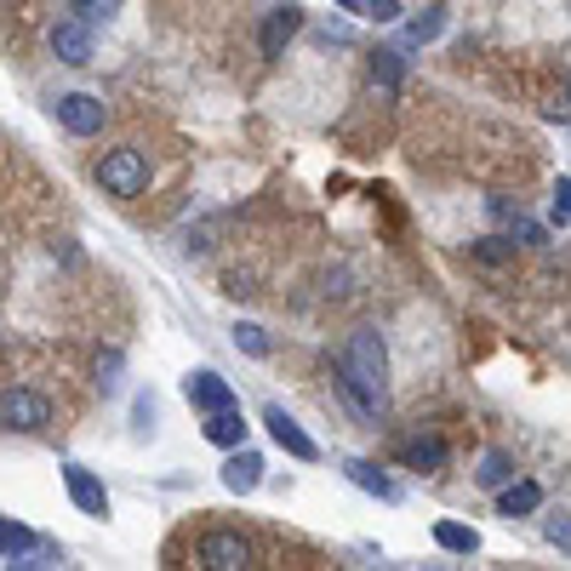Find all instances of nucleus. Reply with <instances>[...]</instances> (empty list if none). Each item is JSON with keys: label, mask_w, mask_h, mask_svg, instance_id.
Wrapping results in <instances>:
<instances>
[{"label": "nucleus", "mask_w": 571, "mask_h": 571, "mask_svg": "<svg viewBox=\"0 0 571 571\" xmlns=\"http://www.w3.org/2000/svg\"><path fill=\"white\" fill-rule=\"evenodd\" d=\"M35 543H40V537H35L29 526H17V520H0V555H12V560H17V555H29Z\"/></svg>", "instance_id": "nucleus-18"}, {"label": "nucleus", "mask_w": 571, "mask_h": 571, "mask_svg": "<svg viewBox=\"0 0 571 571\" xmlns=\"http://www.w3.org/2000/svg\"><path fill=\"white\" fill-rule=\"evenodd\" d=\"M194 566H206V571H246V566H258L252 537H240L229 526H212V532L194 537Z\"/></svg>", "instance_id": "nucleus-4"}, {"label": "nucleus", "mask_w": 571, "mask_h": 571, "mask_svg": "<svg viewBox=\"0 0 571 571\" xmlns=\"http://www.w3.org/2000/svg\"><path fill=\"white\" fill-rule=\"evenodd\" d=\"M104 120H109L104 97H92V92H69V97H58V127H63V132L92 138V132H104Z\"/></svg>", "instance_id": "nucleus-5"}, {"label": "nucleus", "mask_w": 571, "mask_h": 571, "mask_svg": "<svg viewBox=\"0 0 571 571\" xmlns=\"http://www.w3.org/2000/svg\"><path fill=\"white\" fill-rule=\"evenodd\" d=\"M514 258V240H480L475 246V263H509Z\"/></svg>", "instance_id": "nucleus-22"}, {"label": "nucleus", "mask_w": 571, "mask_h": 571, "mask_svg": "<svg viewBox=\"0 0 571 571\" xmlns=\"http://www.w3.org/2000/svg\"><path fill=\"white\" fill-rule=\"evenodd\" d=\"M52 52H58V63H92V29H86V17H69V23H58L52 29Z\"/></svg>", "instance_id": "nucleus-10"}, {"label": "nucleus", "mask_w": 571, "mask_h": 571, "mask_svg": "<svg viewBox=\"0 0 571 571\" xmlns=\"http://www.w3.org/2000/svg\"><path fill=\"white\" fill-rule=\"evenodd\" d=\"M555 217H560V223H571V178H560V183H555Z\"/></svg>", "instance_id": "nucleus-24"}, {"label": "nucleus", "mask_w": 571, "mask_h": 571, "mask_svg": "<svg viewBox=\"0 0 571 571\" xmlns=\"http://www.w3.org/2000/svg\"><path fill=\"white\" fill-rule=\"evenodd\" d=\"M401 463H406V468H424V475H435V468H445V445H440L435 435H417V440L401 445Z\"/></svg>", "instance_id": "nucleus-15"}, {"label": "nucleus", "mask_w": 571, "mask_h": 571, "mask_svg": "<svg viewBox=\"0 0 571 571\" xmlns=\"http://www.w3.org/2000/svg\"><path fill=\"white\" fill-rule=\"evenodd\" d=\"M63 486H69V498H74V509H81V514H92V520L109 514V491H104V480H97L92 468L69 463V468H63Z\"/></svg>", "instance_id": "nucleus-7"}, {"label": "nucleus", "mask_w": 571, "mask_h": 571, "mask_svg": "<svg viewBox=\"0 0 571 571\" xmlns=\"http://www.w3.org/2000/svg\"><path fill=\"white\" fill-rule=\"evenodd\" d=\"M217 475H223V486H229L235 498H246V491H258V480H263V457H258V452H246V445H235L229 463H223Z\"/></svg>", "instance_id": "nucleus-11"}, {"label": "nucleus", "mask_w": 571, "mask_h": 571, "mask_svg": "<svg viewBox=\"0 0 571 571\" xmlns=\"http://www.w3.org/2000/svg\"><path fill=\"white\" fill-rule=\"evenodd\" d=\"M206 440L223 445V452H235V445H246V417L235 406H223V412H206Z\"/></svg>", "instance_id": "nucleus-13"}, {"label": "nucleus", "mask_w": 571, "mask_h": 571, "mask_svg": "<svg viewBox=\"0 0 571 571\" xmlns=\"http://www.w3.org/2000/svg\"><path fill=\"white\" fill-rule=\"evenodd\" d=\"M440 23H445L440 12H424V17H412V23H406V35H401V40H406V46H424V40L440 35Z\"/></svg>", "instance_id": "nucleus-20"}, {"label": "nucleus", "mask_w": 571, "mask_h": 571, "mask_svg": "<svg viewBox=\"0 0 571 571\" xmlns=\"http://www.w3.org/2000/svg\"><path fill=\"white\" fill-rule=\"evenodd\" d=\"M337 383L355 401V412H366V417H378L389 406V355H383V337L378 332H355L349 343H343Z\"/></svg>", "instance_id": "nucleus-1"}, {"label": "nucleus", "mask_w": 571, "mask_h": 571, "mask_svg": "<svg viewBox=\"0 0 571 571\" xmlns=\"http://www.w3.org/2000/svg\"><path fill=\"white\" fill-rule=\"evenodd\" d=\"M235 343H240V349L252 355V360L269 355V337H263V326H252V320H240V326H235Z\"/></svg>", "instance_id": "nucleus-21"}, {"label": "nucleus", "mask_w": 571, "mask_h": 571, "mask_svg": "<svg viewBox=\"0 0 571 571\" xmlns=\"http://www.w3.org/2000/svg\"><path fill=\"white\" fill-rule=\"evenodd\" d=\"M543 532H549V543H555V549H566V555H571V514H555Z\"/></svg>", "instance_id": "nucleus-23"}, {"label": "nucleus", "mask_w": 571, "mask_h": 571, "mask_svg": "<svg viewBox=\"0 0 571 571\" xmlns=\"http://www.w3.org/2000/svg\"><path fill=\"white\" fill-rule=\"evenodd\" d=\"M263 424H269V435H275L281 452H292L297 463H314V457H320L314 435H304V424H297V417H286V406H269V412H263Z\"/></svg>", "instance_id": "nucleus-6"}, {"label": "nucleus", "mask_w": 571, "mask_h": 571, "mask_svg": "<svg viewBox=\"0 0 571 571\" xmlns=\"http://www.w3.org/2000/svg\"><path fill=\"white\" fill-rule=\"evenodd\" d=\"M371 81H378L383 92L401 86V52H394V46H378V58H371Z\"/></svg>", "instance_id": "nucleus-19"}, {"label": "nucleus", "mask_w": 571, "mask_h": 571, "mask_svg": "<svg viewBox=\"0 0 571 571\" xmlns=\"http://www.w3.org/2000/svg\"><path fill=\"white\" fill-rule=\"evenodd\" d=\"M360 7H371V12H378L383 23H394V17H401V0H360Z\"/></svg>", "instance_id": "nucleus-25"}, {"label": "nucleus", "mask_w": 571, "mask_h": 571, "mask_svg": "<svg viewBox=\"0 0 571 571\" xmlns=\"http://www.w3.org/2000/svg\"><path fill=\"white\" fill-rule=\"evenodd\" d=\"M46 424H52V394H40L29 383L0 389V429L7 435H40Z\"/></svg>", "instance_id": "nucleus-2"}, {"label": "nucleus", "mask_w": 571, "mask_h": 571, "mask_svg": "<svg viewBox=\"0 0 571 571\" xmlns=\"http://www.w3.org/2000/svg\"><path fill=\"white\" fill-rule=\"evenodd\" d=\"M343 475H349L360 491H371V498H383V503H394V498H401V486H394L378 463H366V457H349V463H343Z\"/></svg>", "instance_id": "nucleus-12"}, {"label": "nucleus", "mask_w": 571, "mask_h": 571, "mask_svg": "<svg viewBox=\"0 0 571 571\" xmlns=\"http://www.w3.org/2000/svg\"><path fill=\"white\" fill-rule=\"evenodd\" d=\"M183 401L194 412H223V406H235V389H229V378H217V371H189Z\"/></svg>", "instance_id": "nucleus-8"}, {"label": "nucleus", "mask_w": 571, "mask_h": 571, "mask_svg": "<svg viewBox=\"0 0 571 571\" xmlns=\"http://www.w3.org/2000/svg\"><path fill=\"white\" fill-rule=\"evenodd\" d=\"M435 543H440L445 555H475V549H480V532L463 526V520H440V526H435Z\"/></svg>", "instance_id": "nucleus-16"}, {"label": "nucleus", "mask_w": 571, "mask_h": 571, "mask_svg": "<svg viewBox=\"0 0 571 571\" xmlns=\"http://www.w3.org/2000/svg\"><path fill=\"white\" fill-rule=\"evenodd\" d=\"M475 480H480L486 491H498V486H509V480H514V457H509V452H486V463L475 468Z\"/></svg>", "instance_id": "nucleus-17"}, {"label": "nucleus", "mask_w": 571, "mask_h": 571, "mask_svg": "<svg viewBox=\"0 0 571 571\" xmlns=\"http://www.w3.org/2000/svg\"><path fill=\"white\" fill-rule=\"evenodd\" d=\"M337 7H343V12H360V0H337Z\"/></svg>", "instance_id": "nucleus-26"}, {"label": "nucleus", "mask_w": 571, "mask_h": 571, "mask_svg": "<svg viewBox=\"0 0 571 571\" xmlns=\"http://www.w3.org/2000/svg\"><path fill=\"white\" fill-rule=\"evenodd\" d=\"M97 183H104V194H115V201H138L148 189V155L143 148H109V155L97 160Z\"/></svg>", "instance_id": "nucleus-3"}, {"label": "nucleus", "mask_w": 571, "mask_h": 571, "mask_svg": "<svg viewBox=\"0 0 571 571\" xmlns=\"http://www.w3.org/2000/svg\"><path fill=\"white\" fill-rule=\"evenodd\" d=\"M304 29V7H275L263 17V29H258V46H263V58H286V46L292 35Z\"/></svg>", "instance_id": "nucleus-9"}, {"label": "nucleus", "mask_w": 571, "mask_h": 571, "mask_svg": "<svg viewBox=\"0 0 571 571\" xmlns=\"http://www.w3.org/2000/svg\"><path fill=\"white\" fill-rule=\"evenodd\" d=\"M498 509L514 520V514H537L543 509V486L537 480H509V486H498Z\"/></svg>", "instance_id": "nucleus-14"}]
</instances>
